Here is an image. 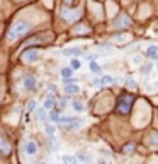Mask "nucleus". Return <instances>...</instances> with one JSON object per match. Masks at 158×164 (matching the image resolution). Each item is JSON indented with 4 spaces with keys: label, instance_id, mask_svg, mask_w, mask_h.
Masks as SVG:
<instances>
[{
    "label": "nucleus",
    "instance_id": "obj_1",
    "mask_svg": "<svg viewBox=\"0 0 158 164\" xmlns=\"http://www.w3.org/2000/svg\"><path fill=\"white\" fill-rule=\"evenodd\" d=\"M131 103H133V98H128V94L123 96V98L119 99V106H117L119 113H123V115H128L129 109H131Z\"/></svg>",
    "mask_w": 158,
    "mask_h": 164
},
{
    "label": "nucleus",
    "instance_id": "obj_2",
    "mask_svg": "<svg viewBox=\"0 0 158 164\" xmlns=\"http://www.w3.org/2000/svg\"><path fill=\"white\" fill-rule=\"evenodd\" d=\"M36 87H38L36 77H32V75H27V77L24 79V89H26V91H34Z\"/></svg>",
    "mask_w": 158,
    "mask_h": 164
},
{
    "label": "nucleus",
    "instance_id": "obj_3",
    "mask_svg": "<svg viewBox=\"0 0 158 164\" xmlns=\"http://www.w3.org/2000/svg\"><path fill=\"white\" fill-rule=\"evenodd\" d=\"M80 55H82V48H66V50H63V56L73 58V56H80Z\"/></svg>",
    "mask_w": 158,
    "mask_h": 164
},
{
    "label": "nucleus",
    "instance_id": "obj_4",
    "mask_svg": "<svg viewBox=\"0 0 158 164\" xmlns=\"http://www.w3.org/2000/svg\"><path fill=\"white\" fill-rule=\"evenodd\" d=\"M65 92H66V94H78V92H80V87L77 86V84H75V82H72V84H65Z\"/></svg>",
    "mask_w": 158,
    "mask_h": 164
},
{
    "label": "nucleus",
    "instance_id": "obj_5",
    "mask_svg": "<svg viewBox=\"0 0 158 164\" xmlns=\"http://www.w3.org/2000/svg\"><path fill=\"white\" fill-rule=\"evenodd\" d=\"M48 140H49V147H51V152H56L58 149H60V144H58V140H56L55 134L49 135V137H48Z\"/></svg>",
    "mask_w": 158,
    "mask_h": 164
},
{
    "label": "nucleus",
    "instance_id": "obj_6",
    "mask_svg": "<svg viewBox=\"0 0 158 164\" xmlns=\"http://www.w3.org/2000/svg\"><path fill=\"white\" fill-rule=\"evenodd\" d=\"M90 72L95 73V75H102V67L95 63V60H90Z\"/></svg>",
    "mask_w": 158,
    "mask_h": 164
},
{
    "label": "nucleus",
    "instance_id": "obj_7",
    "mask_svg": "<svg viewBox=\"0 0 158 164\" xmlns=\"http://www.w3.org/2000/svg\"><path fill=\"white\" fill-rule=\"evenodd\" d=\"M26 152H27L29 155H34L36 152H38V145H36V142L29 140V142L26 144Z\"/></svg>",
    "mask_w": 158,
    "mask_h": 164
},
{
    "label": "nucleus",
    "instance_id": "obj_8",
    "mask_svg": "<svg viewBox=\"0 0 158 164\" xmlns=\"http://www.w3.org/2000/svg\"><path fill=\"white\" fill-rule=\"evenodd\" d=\"M82 125H83V120H77V118H73L66 128H68V130H78V128H82Z\"/></svg>",
    "mask_w": 158,
    "mask_h": 164
},
{
    "label": "nucleus",
    "instance_id": "obj_9",
    "mask_svg": "<svg viewBox=\"0 0 158 164\" xmlns=\"http://www.w3.org/2000/svg\"><path fill=\"white\" fill-rule=\"evenodd\" d=\"M55 104H56L55 96H53V94H49V96H48V99L44 101V106H43V108H46V109H53V108H55Z\"/></svg>",
    "mask_w": 158,
    "mask_h": 164
},
{
    "label": "nucleus",
    "instance_id": "obj_10",
    "mask_svg": "<svg viewBox=\"0 0 158 164\" xmlns=\"http://www.w3.org/2000/svg\"><path fill=\"white\" fill-rule=\"evenodd\" d=\"M73 72H75V70H73L72 67H65V69H61L60 73H61V77H63V79H66V77H72Z\"/></svg>",
    "mask_w": 158,
    "mask_h": 164
},
{
    "label": "nucleus",
    "instance_id": "obj_11",
    "mask_svg": "<svg viewBox=\"0 0 158 164\" xmlns=\"http://www.w3.org/2000/svg\"><path fill=\"white\" fill-rule=\"evenodd\" d=\"M151 72H153V63H151V62L143 65V69H141V73H143V75H150Z\"/></svg>",
    "mask_w": 158,
    "mask_h": 164
},
{
    "label": "nucleus",
    "instance_id": "obj_12",
    "mask_svg": "<svg viewBox=\"0 0 158 164\" xmlns=\"http://www.w3.org/2000/svg\"><path fill=\"white\" fill-rule=\"evenodd\" d=\"M156 52H158V48L155 46V45H151V46H148V50H146V56H148V58H155Z\"/></svg>",
    "mask_w": 158,
    "mask_h": 164
},
{
    "label": "nucleus",
    "instance_id": "obj_13",
    "mask_svg": "<svg viewBox=\"0 0 158 164\" xmlns=\"http://www.w3.org/2000/svg\"><path fill=\"white\" fill-rule=\"evenodd\" d=\"M36 115L41 121H46V108H36Z\"/></svg>",
    "mask_w": 158,
    "mask_h": 164
},
{
    "label": "nucleus",
    "instance_id": "obj_14",
    "mask_svg": "<svg viewBox=\"0 0 158 164\" xmlns=\"http://www.w3.org/2000/svg\"><path fill=\"white\" fill-rule=\"evenodd\" d=\"M80 60H78V58H77V56H73V58H72V63H70V67H72V69L73 70H78V69H80Z\"/></svg>",
    "mask_w": 158,
    "mask_h": 164
},
{
    "label": "nucleus",
    "instance_id": "obj_15",
    "mask_svg": "<svg viewBox=\"0 0 158 164\" xmlns=\"http://www.w3.org/2000/svg\"><path fill=\"white\" fill-rule=\"evenodd\" d=\"M112 82H114V77H111V75H102V77H100V84H112Z\"/></svg>",
    "mask_w": 158,
    "mask_h": 164
},
{
    "label": "nucleus",
    "instance_id": "obj_16",
    "mask_svg": "<svg viewBox=\"0 0 158 164\" xmlns=\"http://www.w3.org/2000/svg\"><path fill=\"white\" fill-rule=\"evenodd\" d=\"M72 106H73V109H75V111H83V103H80V101H73L72 103Z\"/></svg>",
    "mask_w": 158,
    "mask_h": 164
},
{
    "label": "nucleus",
    "instance_id": "obj_17",
    "mask_svg": "<svg viewBox=\"0 0 158 164\" xmlns=\"http://www.w3.org/2000/svg\"><path fill=\"white\" fill-rule=\"evenodd\" d=\"M36 108H38V104H36V101H34V99H31L29 103H27V111H29V113H32V111H36Z\"/></svg>",
    "mask_w": 158,
    "mask_h": 164
},
{
    "label": "nucleus",
    "instance_id": "obj_18",
    "mask_svg": "<svg viewBox=\"0 0 158 164\" xmlns=\"http://www.w3.org/2000/svg\"><path fill=\"white\" fill-rule=\"evenodd\" d=\"M49 120L55 121V123H58V120H60V115H58V109H55V111L49 113Z\"/></svg>",
    "mask_w": 158,
    "mask_h": 164
},
{
    "label": "nucleus",
    "instance_id": "obj_19",
    "mask_svg": "<svg viewBox=\"0 0 158 164\" xmlns=\"http://www.w3.org/2000/svg\"><path fill=\"white\" fill-rule=\"evenodd\" d=\"M73 118L72 116H60V120H58V123H61V125H65V123H70Z\"/></svg>",
    "mask_w": 158,
    "mask_h": 164
},
{
    "label": "nucleus",
    "instance_id": "obj_20",
    "mask_svg": "<svg viewBox=\"0 0 158 164\" xmlns=\"http://www.w3.org/2000/svg\"><path fill=\"white\" fill-rule=\"evenodd\" d=\"M133 149H136V145H134V144H128V145H124V152H126V154H131Z\"/></svg>",
    "mask_w": 158,
    "mask_h": 164
},
{
    "label": "nucleus",
    "instance_id": "obj_21",
    "mask_svg": "<svg viewBox=\"0 0 158 164\" xmlns=\"http://www.w3.org/2000/svg\"><path fill=\"white\" fill-rule=\"evenodd\" d=\"M44 130H46V134H48V135L55 134V127H53V125H48V123H44Z\"/></svg>",
    "mask_w": 158,
    "mask_h": 164
},
{
    "label": "nucleus",
    "instance_id": "obj_22",
    "mask_svg": "<svg viewBox=\"0 0 158 164\" xmlns=\"http://www.w3.org/2000/svg\"><path fill=\"white\" fill-rule=\"evenodd\" d=\"M61 161H65V162H75V161H77V157H72V155H63V157H61Z\"/></svg>",
    "mask_w": 158,
    "mask_h": 164
},
{
    "label": "nucleus",
    "instance_id": "obj_23",
    "mask_svg": "<svg viewBox=\"0 0 158 164\" xmlns=\"http://www.w3.org/2000/svg\"><path fill=\"white\" fill-rule=\"evenodd\" d=\"M77 157H78L80 161H90V155H87V154H78Z\"/></svg>",
    "mask_w": 158,
    "mask_h": 164
},
{
    "label": "nucleus",
    "instance_id": "obj_24",
    "mask_svg": "<svg viewBox=\"0 0 158 164\" xmlns=\"http://www.w3.org/2000/svg\"><path fill=\"white\" fill-rule=\"evenodd\" d=\"M92 86L100 87V86H102V84H100V79H94V80H92Z\"/></svg>",
    "mask_w": 158,
    "mask_h": 164
},
{
    "label": "nucleus",
    "instance_id": "obj_25",
    "mask_svg": "<svg viewBox=\"0 0 158 164\" xmlns=\"http://www.w3.org/2000/svg\"><path fill=\"white\" fill-rule=\"evenodd\" d=\"M128 86L131 87V89H136V82L133 80V79H129V80H128Z\"/></svg>",
    "mask_w": 158,
    "mask_h": 164
},
{
    "label": "nucleus",
    "instance_id": "obj_26",
    "mask_svg": "<svg viewBox=\"0 0 158 164\" xmlns=\"http://www.w3.org/2000/svg\"><path fill=\"white\" fill-rule=\"evenodd\" d=\"M97 56H99V55H85V58H87V60L90 62V60H95Z\"/></svg>",
    "mask_w": 158,
    "mask_h": 164
},
{
    "label": "nucleus",
    "instance_id": "obj_27",
    "mask_svg": "<svg viewBox=\"0 0 158 164\" xmlns=\"http://www.w3.org/2000/svg\"><path fill=\"white\" fill-rule=\"evenodd\" d=\"M153 142L158 144V135H153Z\"/></svg>",
    "mask_w": 158,
    "mask_h": 164
},
{
    "label": "nucleus",
    "instance_id": "obj_28",
    "mask_svg": "<svg viewBox=\"0 0 158 164\" xmlns=\"http://www.w3.org/2000/svg\"><path fill=\"white\" fill-rule=\"evenodd\" d=\"M155 60H158V52H156V55H155Z\"/></svg>",
    "mask_w": 158,
    "mask_h": 164
}]
</instances>
